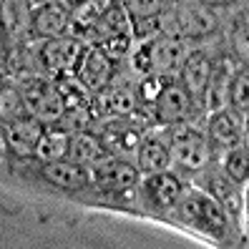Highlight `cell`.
Returning <instances> with one entry per match:
<instances>
[{
  "label": "cell",
  "mask_w": 249,
  "mask_h": 249,
  "mask_svg": "<svg viewBox=\"0 0 249 249\" xmlns=\"http://www.w3.org/2000/svg\"><path fill=\"white\" fill-rule=\"evenodd\" d=\"M0 55H3V46H0Z\"/></svg>",
  "instance_id": "e575fe53"
},
{
  "label": "cell",
  "mask_w": 249,
  "mask_h": 249,
  "mask_svg": "<svg viewBox=\"0 0 249 249\" xmlns=\"http://www.w3.org/2000/svg\"><path fill=\"white\" fill-rule=\"evenodd\" d=\"M141 179V171L136 164H128L124 156L108 154L106 159H101L98 164L91 166V184L104 194L124 196L136 192V184Z\"/></svg>",
  "instance_id": "8992f818"
},
{
  "label": "cell",
  "mask_w": 249,
  "mask_h": 249,
  "mask_svg": "<svg viewBox=\"0 0 249 249\" xmlns=\"http://www.w3.org/2000/svg\"><path fill=\"white\" fill-rule=\"evenodd\" d=\"M55 81V89L61 93L63 111H76V108H89L91 104V91L76 78V73H61V76H51Z\"/></svg>",
  "instance_id": "7402d4cb"
},
{
  "label": "cell",
  "mask_w": 249,
  "mask_h": 249,
  "mask_svg": "<svg viewBox=\"0 0 249 249\" xmlns=\"http://www.w3.org/2000/svg\"><path fill=\"white\" fill-rule=\"evenodd\" d=\"M249 76H247V66H242L239 71L231 73V81H229V93H227V101L231 111H237L242 119L247 116V106H249Z\"/></svg>",
  "instance_id": "484cf974"
},
{
  "label": "cell",
  "mask_w": 249,
  "mask_h": 249,
  "mask_svg": "<svg viewBox=\"0 0 249 249\" xmlns=\"http://www.w3.org/2000/svg\"><path fill=\"white\" fill-rule=\"evenodd\" d=\"M40 177L51 186L63 189V192H83V189L91 186V169L71 159L40 164Z\"/></svg>",
  "instance_id": "9a60e30c"
},
{
  "label": "cell",
  "mask_w": 249,
  "mask_h": 249,
  "mask_svg": "<svg viewBox=\"0 0 249 249\" xmlns=\"http://www.w3.org/2000/svg\"><path fill=\"white\" fill-rule=\"evenodd\" d=\"M219 20L216 13L201 3H184L177 0L171 10H161V33L177 36L181 40H196V38H209L216 33Z\"/></svg>",
  "instance_id": "6da1fadb"
},
{
  "label": "cell",
  "mask_w": 249,
  "mask_h": 249,
  "mask_svg": "<svg viewBox=\"0 0 249 249\" xmlns=\"http://www.w3.org/2000/svg\"><path fill=\"white\" fill-rule=\"evenodd\" d=\"M149 128L136 113L124 116V119H111L101 124L98 136L104 141L106 151L113 156H128V154H136V146L143 136V131Z\"/></svg>",
  "instance_id": "9c48e42d"
},
{
  "label": "cell",
  "mask_w": 249,
  "mask_h": 249,
  "mask_svg": "<svg viewBox=\"0 0 249 249\" xmlns=\"http://www.w3.org/2000/svg\"><path fill=\"white\" fill-rule=\"evenodd\" d=\"M136 169L143 174L151 171H164L171 166V154H169V141L161 136L156 128H146L143 136L136 146Z\"/></svg>",
  "instance_id": "ac0fdd59"
},
{
  "label": "cell",
  "mask_w": 249,
  "mask_h": 249,
  "mask_svg": "<svg viewBox=\"0 0 249 249\" xmlns=\"http://www.w3.org/2000/svg\"><path fill=\"white\" fill-rule=\"evenodd\" d=\"M146 43V53H149V61H151V71L154 73H164V76H171L177 73L186 58V40L177 38V36H169V33H159L151 40H143Z\"/></svg>",
  "instance_id": "5bb4252c"
},
{
  "label": "cell",
  "mask_w": 249,
  "mask_h": 249,
  "mask_svg": "<svg viewBox=\"0 0 249 249\" xmlns=\"http://www.w3.org/2000/svg\"><path fill=\"white\" fill-rule=\"evenodd\" d=\"M86 43L76 36H61V38H51V40H43L40 48L36 53L40 68L48 73V76H61V73H73L76 71V63L83 53Z\"/></svg>",
  "instance_id": "ba28073f"
},
{
  "label": "cell",
  "mask_w": 249,
  "mask_h": 249,
  "mask_svg": "<svg viewBox=\"0 0 249 249\" xmlns=\"http://www.w3.org/2000/svg\"><path fill=\"white\" fill-rule=\"evenodd\" d=\"M196 3H201V5H207V8H227V5H231L234 0H196Z\"/></svg>",
  "instance_id": "f546056e"
},
{
  "label": "cell",
  "mask_w": 249,
  "mask_h": 249,
  "mask_svg": "<svg viewBox=\"0 0 249 249\" xmlns=\"http://www.w3.org/2000/svg\"><path fill=\"white\" fill-rule=\"evenodd\" d=\"M96 3H98L101 8H104V5H108V3H113V0H96Z\"/></svg>",
  "instance_id": "d6a6232c"
},
{
  "label": "cell",
  "mask_w": 249,
  "mask_h": 249,
  "mask_svg": "<svg viewBox=\"0 0 249 249\" xmlns=\"http://www.w3.org/2000/svg\"><path fill=\"white\" fill-rule=\"evenodd\" d=\"M106 156H108V151H106V146L98 134H91L89 128L71 131V141H68V159L71 161H78L83 166H93Z\"/></svg>",
  "instance_id": "ffe728a7"
},
{
  "label": "cell",
  "mask_w": 249,
  "mask_h": 249,
  "mask_svg": "<svg viewBox=\"0 0 249 249\" xmlns=\"http://www.w3.org/2000/svg\"><path fill=\"white\" fill-rule=\"evenodd\" d=\"M116 3L124 5V10L128 13L131 20L159 16V13L166 8V0H116Z\"/></svg>",
  "instance_id": "83f0119b"
},
{
  "label": "cell",
  "mask_w": 249,
  "mask_h": 249,
  "mask_svg": "<svg viewBox=\"0 0 249 249\" xmlns=\"http://www.w3.org/2000/svg\"><path fill=\"white\" fill-rule=\"evenodd\" d=\"M33 0H0V46L23 48L33 38Z\"/></svg>",
  "instance_id": "5b68a950"
},
{
  "label": "cell",
  "mask_w": 249,
  "mask_h": 249,
  "mask_svg": "<svg viewBox=\"0 0 249 249\" xmlns=\"http://www.w3.org/2000/svg\"><path fill=\"white\" fill-rule=\"evenodd\" d=\"M166 141L171 164L181 166L184 171H201L212 161V141L186 121L166 126Z\"/></svg>",
  "instance_id": "3957f363"
},
{
  "label": "cell",
  "mask_w": 249,
  "mask_h": 249,
  "mask_svg": "<svg viewBox=\"0 0 249 249\" xmlns=\"http://www.w3.org/2000/svg\"><path fill=\"white\" fill-rule=\"evenodd\" d=\"M224 174L227 179H231L234 184H244L249 177V151H247V143H237L227 149L224 156Z\"/></svg>",
  "instance_id": "d4e9b609"
},
{
  "label": "cell",
  "mask_w": 249,
  "mask_h": 249,
  "mask_svg": "<svg viewBox=\"0 0 249 249\" xmlns=\"http://www.w3.org/2000/svg\"><path fill=\"white\" fill-rule=\"evenodd\" d=\"M93 46H98L111 61H121L131 53V46H134V36L131 33H113V36H104L98 38Z\"/></svg>",
  "instance_id": "4316f807"
},
{
  "label": "cell",
  "mask_w": 249,
  "mask_h": 249,
  "mask_svg": "<svg viewBox=\"0 0 249 249\" xmlns=\"http://www.w3.org/2000/svg\"><path fill=\"white\" fill-rule=\"evenodd\" d=\"M231 179L227 181V179H222V184H219V179L216 177H212V192H214V199L222 204V207H229L231 212H237V201H239V196L231 192Z\"/></svg>",
  "instance_id": "f1b7e54d"
},
{
  "label": "cell",
  "mask_w": 249,
  "mask_h": 249,
  "mask_svg": "<svg viewBox=\"0 0 249 249\" xmlns=\"http://www.w3.org/2000/svg\"><path fill=\"white\" fill-rule=\"evenodd\" d=\"M207 139L222 149H231L244 141V121L237 111L231 108H219L209 113V131H207Z\"/></svg>",
  "instance_id": "d6986e66"
},
{
  "label": "cell",
  "mask_w": 249,
  "mask_h": 249,
  "mask_svg": "<svg viewBox=\"0 0 249 249\" xmlns=\"http://www.w3.org/2000/svg\"><path fill=\"white\" fill-rule=\"evenodd\" d=\"M91 116L93 121H111V119H124L136 111V91L131 86L108 83L104 89L91 93Z\"/></svg>",
  "instance_id": "8fae6325"
},
{
  "label": "cell",
  "mask_w": 249,
  "mask_h": 249,
  "mask_svg": "<svg viewBox=\"0 0 249 249\" xmlns=\"http://www.w3.org/2000/svg\"><path fill=\"white\" fill-rule=\"evenodd\" d=\"M36 3L40 5V3H53V0H36Z\"/></svg>",
  "instance_id": "836d02e7"
},
{
  "label": "cell",
  "mask_w": 249,
  "mask_h": 249,
  "mask_svg": "<svg viewBox=\"0 0 249 249\" xmlns=\"http://www.w3.org/2000/svg\"><path fill=\"white\" fill-rule=\"evenodd\" d=\"M3 154H5V141L0 139V159H3Z\"/></svg>",
  "instance_id": "1f68e13d"
},
{
  "label": "cell",
  "mask_w": 249,
  "mask_h": 249,
  "mask_svg": "<svg viewBox=\"0 0 249 249\" xmlns=\"http://www.w3.org/2000/svg\"><path fill=\"white\" fill-rule=\"evenodd\" d=\"M63 3H66L68 8H78V5H83V3H89V0H63Z\"/></svg>",
  "instance_id": "4dcf8cb0"
},
{
  "label": "cell",
  "mask_w": 249,
  "mask_h": 249,
  "mask_svg": "<svg viewBox=\"0 0 249 249\" xmlns=\"http://www.w3.org/2000/svg\"><path fill=\"white\" fill-rule=\"evenodd\" d=\"M43 131H46V124L23 113V116H18V119H13L3 126L5 149L18 159H31L40 136H43Z\"/></svg>",
  "instance_id": "4fadbf2b"
},
{
  "label": "cell",
  "mask_w": 249,
  "mask_h": 249,
  "mask_svg": "<svg viewBox=\"0 0 249 249\" xmlns=\"http://www.w3.org/2000/svg\"><path fill=\"white\" fill-rule=\"evenodd\" d=\"M174 3H177V0H174Z\"/></svg>",
  "instance_id": "d590c367"
},
{
  "label": "cell",
  "mask_w": 249,
  "mask_h": 249,
  "mask_svg": "<svg viewBox=\"0 0 249 249\" xmlns=\"http://www.w3.org/2000/svg\"><path fill=\"white\" fill-rule=\"evenodd\" d=\"M212 71H214V61L209 58V53L204 51H192L186 53L184 63L179 68V81L186 89V93L192 96L194 104L201 106V98H204V91H207V83L212 78Z\"/></svg>",
  "instance_id": "2e32d148"
},
{
  "label": "cell",
  "mask_w": 249,
  "mask_h": 249,
  "mask_svg": "<svg viewBox=\"0 0 249 249\" xmlns=\"http://www.w3.org/2000/svg\"><path fill=\"white\" fill-rule=\"evenodd\" d=\"M177 207L184 222L201 234H209L214 239H222L227 234V209L212 194L201 189H184Z\"/></svg>",
  "instance_id": "7a4b0ae2"
},
{
  "label": "cell",
  "mask_w": 249,
  "mask_h": 249,
  "mask_svg": "<svg viewBox=\"0 0 249 249\" xmlns=\"http://www.w3.org/2000/svg\"><path fill=\"white\" fill-rule=\"evenodd\" d=\"M68 141H71V134L61 126H46L43 136L33 151V159H38L40 164H48V161H61V159H68Z\"/></svg>",
  "instance_id": "44dd1931"
},
{
  "label": "cell",
  "mask_w": 249,
  "mask_h": 249,
  "mask_svg": "<svg viewBox=\"0 0 249 249\" xmlns=\"http://www.w3.org/2000/svg\"><path fill=\"white\" fill-rule=\"evenodd\" d=\"M73 73H76V78L93 93V91L104 89V86H108L113 81V76H116V61H111V58L98 46H93V43H86Z\"/></svg>",
  "instance_id": "7c38bea8"
},
{
  "label": "cell",
  "mask_w": 249,
  "mask_h": 249,
  "mask_svg": "<svg viewBox=\"0 0 249 249\" xmlns=\"http://www.w3.org/2000/svg\"><path fill=\"white\" fill-rule=\"evenodd\" d=\"M192 108H194V101L192 96L186 93V89L181 86L179 78H169L164 83V89H161V93L156 96L154 101V124L156 126H174V124H181L186 121L189 116H192Z\"/></svg>",
  "instance_id": "30bf717a"
},
{
  "label": "cell",
  "mask_w": 249,
  "mask_h": 249,
  "mask_svg": "<svg viewBox=\"0 0 249 249\" xmlns=\"http://www.w3.org/2000/svg\"><path fill=\"white\" fill-rule=\"evenodd\" d=\"M139 189V199L154 212H169L177 207V201L181 199L184 184L177 174H171L169 169L164 171H151L143 174V179L136 184Z\"/></svg>",
  "instance_id": "52a82bcc"
},
{
  "label": "cell",
  "mask_w": 249,
  "mask_h": 249,
  "mask_svg": "<svg viewBox=\"0 0 249 249\" xmlns=\"http://www.w3.org/2000/svg\"><path fill=\"white\" fill-rule=\"evenodd\" d=\"M113 33H131V18H128V13L124 10V5L116 3V0L101 8L96 40L104 38V36H113ZM96 40H93V43H96Z\"/></svg>",
  "instance_id": "cb8c5ba5"
},
{
  "label": "cell",
  "mask_w": 249,
  "mask_h": 249,
  "mask_svg": "<svg viewBox=\"0 0 249 249\" xmlns=\"http://www.w3.org/2000/svg\"><path fill=\"white\" fill-rule=\"evenodd\" d=\"M68 25H71V8L63 0L40 3L33 8V38L40 40L61 38L68 33Z\"/></svg>",
  "instance_id": "e0dca14e"
},
{
  "label": "cell",
  "mask_w": 249,
  "mask_h": 249,
  "mask_svg": "<svg viewBox=\"0 0 249 249\" xmlns=\"http://www.w3.org/2000/svg\"><path fill=\"white\" fill-rule=\"evenodd\" d=\"M229 81H231V73H229V66H214L212 71V78L207 83V91H204V98H201V106L207 113L212 111H219L224 108L227 104V93H229Z\"/></svg>",
  "instance_id": "603a6c76"
},
{
  "label": "cell",
  "mask_w": 249,
  "mask_h": 249,
  "mask_svg": "<svg viewBox=\"0 0 249 249\" xmlns=\"http://www.w3.org/2000/svg\"><path fill=\"white\" fill-rule=\"evenodd\" d=\"M18 91L23 98V108L28 116L43 121V124H55L63 113V101L55 89V81L51 76H25L18 81Z\"/></svg>",
  "instance_id": "277c9868"
}]
</instances>
